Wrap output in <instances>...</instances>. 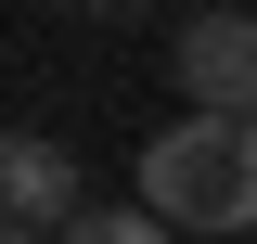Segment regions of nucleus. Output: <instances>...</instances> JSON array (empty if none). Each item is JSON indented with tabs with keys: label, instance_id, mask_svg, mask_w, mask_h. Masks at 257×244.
<instances>
[{
	"label": "nucleus",
	"instance_id": "obj_1",
	"mask_svg": "<svg viewBox=\"0 0 257 244\" xmlns=\"http://www.w3.org/2000/svg\"><path fill=\"white\" fill-rule=\"evenodd\" d=\"M142 206L167 231H257V116H167L142 142Z\"/></svg>",
	"mask_w": 257,
	"mask_h": 244
},
{
	"label": "nucleus",
	"instance_id": "obj_2",
	"mask_svg": "<svg viewBox=\"0 0 257 244\" xmlns=\"http://www.w3.org/2000/svg\"><path fill=\"white\" fill-rule=\"evenodd\" d=\"M167 77H180V116H257V13H180L167 39Z\"/></svg>",
	"mask_w": 257,
	"mask_h": 244
},
{
	"label": "nucleus",
	"instance_id": "obj_3",
	"mask_svg": "<svg viewBox=\"0 0 257 244\" xmlns=\"http://www.w3.org/2000/svg\"><path fill=\"white\" fill-rule=\"evenodd\" d=\"M0 206H13V231H39V244H64L77 231V167H64V142H39V129H13L0 142Z\"/></svg>",
	"mask_w": 257,
	"mask_h": 244
},
{
	"label": "nucleus",
	"instance_id": "obj_4",
	"mask_svg": "<svg viewBox=\"0 0 257 244\" xmlns=\"http://www.w3.org/2000/svg\"><path fill=\"white\" fill-rule=\"evenodd\" d=\"M64 244H180V231H167L155 206H90V218H77Z\"/></svg>",
	"mask_w": 257,
	"mask_h": 244
},
{
	"label": "nucleus",
	"instance_id": "obj_5",
	"mask_svg": "<svg viewBox=\"0 0 257 244\" xmlns=\"http://www.w3.org/2000/svg\"><path fill=\"white\" fill-rule=\"evenodd\" d=\"M77 13H128V0H77Z\"/></svg>",
	"mask_w": 257,
	"mask_h": 244
},
{
	"label": "nucleus",
	"instance_id": "obj_6",
	"mask_svg": "<svg viewBox=\"0 0 257 244\" xmlns=\"http://www.w3.org/2000/svg\"><path fill=\"white\" fill-rule=\"evenodd\" d=\"M13 244H39V231H13Z\"/></svg>",
	"mask_w": 257,
	"mask_h": 244
}]
</instances>
